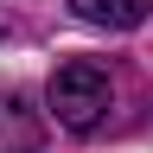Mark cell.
Here are the masks:
<instances>
[{
	"mask_svg": "<svg viewBox=\"0 0 153 153\" xmlns=\"http://www.w3.org/2000/svg\"><path fill=\"white\" fill-rule=\"evenodd\" d=\"M45 96H51V115H57L70 134H89V128L108 115V96H115L108 64H96V57H70V64L51 70V89H45Z\"/></svg>",
	"mask_w": 153,
	"mask_h": 153,
	"instance_id": "6da1fadb",
	"label": "cell"
},
{
	"mask_svg": "<svg viewBox=\"0 0 153 153\" xmlns=\"http://www.w3.org/2000/svg\"><path fill=\"white\" fill-rule=\"evenodd\" d=\"M38 147H45L38 115L19 102V96H0V153H38Z\"/></svg>",
	"mask_w": 153,
	"mask_h": 153,
	"instance_id": "7a4b0ae2",
	"label": "cell"
},
{
	"mask_svg": "<svg viewBox=\"0 0 153 153\" xmlns=\"http://www.w3.org/2000/svg\"><path fill=\"white\" fill-rule=\"evenodd\" d=\"M76 7V19H89V26H108V32H134L147 19V7L153 0H70Z\"/></svg>",
	"mask_w": 153,
	"mask_h": 153,
	"instance_id": "3957f363",
	"label": "cell"
}]
</instances>
